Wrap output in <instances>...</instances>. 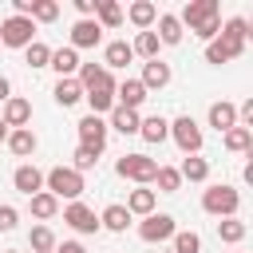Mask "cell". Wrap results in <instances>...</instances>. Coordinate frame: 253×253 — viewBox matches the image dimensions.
Instances as JSON below:
<instances>
[{
	"label": "cell",
	"instance_id": "6da1fadb",
	"mask_svg": "<svg viewBox=\"0 0 253 253\" xmlns=\"http://www.w3.org/2000/svg\"><path fill=\"white\" fill-rule=\"evenodd\" d=\"M245 40H249V24L241 16H233L210 43H206V63H229L245 51Z\"/></svg>",
	"mask_w": 253,
	"mask_h": 253
},
{
	"label": "cell",
	"instance_id": "3957f363",
	"mask_svg": "<svg viewBox=\"0 0 253 253\" xmlns=\"http://www.w3.org/2000/svg\"><path fill=\"white\" fill-rule=\"evenodd\" d=\"M237 206H241V194H237L233 186H210V190L202 194V210L213 213V217H233Z\"/></svg>",
	"mask_w": 253,
	"mask_h": 253
},
{
	"label": "cell",
	"instance_id": "2e32d148",
	"mask_svg": "<svg viewBox=\"0 0 253 253\" xmlns=\"http://www.w3.org/2000/svg\"><path fill=\"white\" fill-rule=\"evenodd\" d=\"M210 126H213V130H233V126H237V107L225 103V99L213 103V107H210Z\"/></svg>",
	"mask_w": 253,
	"mask_h": 253
},
{
	"label": "cell",
	"instance_id": "52a82bcc",
	"mask_svg": "<svg viewBox=\"0 0 253 253\" xmlns=\"http://www.w3.org/2000/svg\"><path fill=\"white\" fill-rule=\"evenodd\" d=\"M210 20H217V0H190L186 8H182V16H178V24L182 28H202V24H210Z\"/></svg>",
	"mask_w": 253,
	"mask_h": 253
},
{
	"label": "cell",
	"instance_id": "7402d4cb",
	"mask_svg": "<svg viewBox=\"0 0 253 253\" xmlns=\"http://www.w3.org/2000/svg\"><path fill=\"white\" fill-rule=\"evenodd\" d=\"M138 111H126V107H115L111 111V126L119 130V134H138Z\"/></svg>",
	"mask_w": 253,
	"mask_h": 253
},
{
	"label": "cell",
	"instance_id": "60d3db41",
	"mask_svg": "<svg viewBox=\"0 0 253 253\" xmlns=\"http://www.w3.org/2000/svg\"><path fill=\"white\" fill-rule=\"evenodd\" d=\"M55 253H87L79 241H63V245H55Z\"/></svg>",
	"mask_w": 253,
	"mask_h": 253
},
{
	"label": "cell",
	"instance_id": "83f0119b",
	"mask_svg": "<svg viewBox=\"0 0 253 253\" xmlns=\"http://www.w3.org/2000/svg\"><path fill=\"white\" fill-rule=\"evenodd\" d=\"M55 210H59V198H51L47 190H40V194H32V213H36L40 221H47V217H55Z\"/></svg>",
	"mask_w": 253,
	"mask_h": 253
},
{
	"label": "cell",
	"instance_id": "7a4b0ae2",
	"mask_svg": "<svg viewBox=\"0 0 253 253\" xmlns=\"http://www.w3.org/2000/svg\"><path fill=\"white\" fill-rule=\"evenodd\" d=\"M43 182H47V194H51V198H71V202H79V194H83V174L71 170V166L47 170Z\"/></svg>",
	"mask_w": 253,
	"mask_h": 253
},
{
	"label": "cell",
	"instance_id": "603a6c76",
	"mask_svg": "<svg viewBox=\"0 0 253 253\" xmlns=\"http://www.w3.org/2000/svg\"><path fill=\"white\" fill-rule=\"evenodd\" d=\"M138 134H142L146 142H162V138L170 134V123H166L162 115H150V119H142V123H138Z\"/></svg>",
	"mask_w": 253,
	"mask_h": 253
},
{
	"label": "cell",
	"instance_id": "5b68a950",
	"mask_svg": "<svg viewBox=\"0 0 253 253\" xmlns=\"http://www.w3.org/2000/svg\"><path fill=\"white\" fill-rule=\"evenodd\" d=\"M170 134H174V142H178L182 154H198V150H202V126H198L190 115H178V119L170 123Z\"/></svg>",
	"mask_w": 253,
	"mask_h": 253
},
{
	"label": "cell",
	"instance_id": "8fae6325",
	"mask_svg": "<svg viewBox=\"0 0 253 253\" xmlns=\"http://www.w3.org/2000/svg\"><path fill=\"white\" fill-rule=\"evenodd\" d=\"M146 103V87L138 83V79H123L119 87H115V107H126V111H138Z\"/></svg>",
	"mask_w": 253,
	"mask_h": 253
},
{
	"label": "cell",
	"instance_id": "9c48e42d",
	"mask_svg": "<svg viewBox=\"0 0 253 253\" xmlns=\"http://www.w3.org/2000/svg\"><path fill=\"white\" fill-rule=\"evenodd\" d=\"M174 233H178V225H174L170 213H146V221L138 225V237H142V241H166V237H174Z\"/></svg>",
	"mask_w": 253,
	"mask_h": 253
},
{
	"label": "cell",
	"instance_id": "44dd1931",
	"mask_svg": "<svg viewBox=\"0 0 253 253\" xmlns=\"http://www.w3.org/2000/svg\"><path fill=\"white\" fill-rule=\"evenodd\" d=\"M51 95H55V103H59V107H75V103L83 99V87H79V79H59Z\"/></svg>",
	"mask_w": 253,
	"mask_h": 253
},
{
	"label": "cell",
	"instance_id": "7bdbcfd3",
	"mask_svg": "<svg viewBox=\"0 0 253 253\" xmlns=\"http://www.w3.org/2000/svg\"><path fill=\"white\" fill-rule=\"evenodd\" d=\"M4 138H8V126H4V119H0V142H4Z\"/></svg>",
	"mask_w": 253,
	"mask_h": 253
},
{
	"label": "cell",
	"instance_id": "8992f818",
	"mask_svg": "<svg viewBox=\"0 0 253 253\" xmlns=\"http://www.w3.org/2000/svg\"><path fill=\"white\" fill-rule=\"evenodd\" d=\"M32 36H36V24L28 16H8L0 24V43H8V47H28Z\"/></svg>",
	"mask_w": 253,
	"mask_h": 253
},
{
	"label": "cell",
	"instance_id": "ffe728a7",
	"mask_svg": "<svg viewBox=\"0 0 253 253\" xmlns=\"http://www.w3.org/2000/svg\"><path fill=\"white\" fill-rule=\"evenodd\" d=\"M126 16H130V24H134V28H142V32H146V28H150V24L158 20V8H154L150 0H134Z\"/></svg>",
	"mask_w": 253,
	"mask_h": 253
},
{
	"label": "cell",
	"instance_id": "4fadbf2b",
	"mask_svg": "<svg viewBox=\"0 0 253 253\" xmlns=\"http://www.w3.org/2000/svg\"><path fill=\"white\" fill-rule=\"evenodd\" d=\"M146 91H162L166 83H170V63H162V59H146V67H142V79H138Z\"/></svg>",
	"mask_w": 253,
	"mask_h": 253
},
{
	"label": "cell",
	"instance_id": "30bf717a",
	"mask_svg": "<svg viewBox=\"0 0 253 253\" xmlns=\"http://www.w3.org/2000/svg\"><path fill=\"white\" fill-rule=\"evenodd\" d=\"M63 221H67L75 233H99V217H95V210H87L83 202H71V206L63 210Z\"/></svg>",
	"mask_w": 253,
	"mask_h": 253
},
{
	"label": "cell",
	"instance_id": "5bb4252c",
	"mask_svg": "<svg viewBox=\"0 0 253 253\" xmlns=\"http://www.w3.org/2000/svg\"><path fill=\"white\" fill-rule=\"evenodd\" d=\"M0 119H4V126H16V130H20V126H28V119H32V103L12 95V99L4 103V115H0Z\"/></svg>",
	"mask_w": 253,
	"mask_h": 253
},
{
	"label": "cell",
	"instance_id": "f1b7e54d",
	"mask_svg": "<svg viewBox=\"0 0 253 253\" xmlns=\"http://www.w3.org/2000/svg\"><path fill=\"white\" fill-rule=\"evenodd\" d=\"M99 225H107V229L123 233V229L130 225V213H126V206H107V210H103V217H99Z\"/></svg>",
	"mask_w": 253,
	"mask_h": 253
},
{
	"label": "cell",
	"instance_id": "277c9868",
	"mask_svg": "<svg viewBox=\"0 0 253 253\" xmlns=\"http://www.w3.org/2000/svg\"><path fill=\"white\" fill-rule=\"evenodd\" d=\"M115 170H119V178H130V182H154V174H158V162L154 158H146V154H123L119 162H115Z\"/></svg>",
	"mask_w": 253,
	"mask_h": 253
},
{
	"label": "cell",
	"instance_id": "74e56055",
	"mask_svg": "<svg viewBox=\"0 0 253 253\" xmlns=\"http://www.w3.org/2000/svg\"><path fill=\"white\" fill-rule=\"evenodd\" d=\"M95 162H99V154H95L91 146H75V166H71V170H79V174H83V170H91Z\"/></svg>",
	"mask_w": 253,
	"mask_h": 253
},
{
	"label": "cell",
	"instance_id": "484cf974",
	"mask_svg": "<svg viewBox=\"0 0 253 253\" xmlns=\"http://www.w3.org/2000/svg\"><path fill=\"white\" fill-rule=\"evenodd\" d=\"M107 67H126L130 59H134V51H130V43L126 40H115V43H107Z\"/></svg>",
	"mask_w": 253,
	"mask_h": 253
},
{
	"label": "cell",
	"instance_id": "1f68e13d",
	"mask_svg": "<svg viewBox=\"0 0 253 253\" xmlns=\"http://www.w3.org/2000/svg\"><path fill=\"white\" fill-rule=\"evenodd\" d=\"M217 237L229 241V245H237V241L245 237V221H237V217H221V221H217Z\"/></svg>",
	"mask_w": 253,
	"mask_h": 253
},
{
	"label": "cell",
	"instance_id": "d6986e66",
	"mask_svg": "<svg viewBox=\"0 0 253 253\" xmlns=\"http://www.w3.org/2000/svg\"><path fill=\"white\" fill-rule=\"evenodd\" d=\"M178 174H182V182H206V178H210V162L198 158V154H186Z\"/></svg>",
	"mask_w": 253,
	"mask_h": 253
},
{
	"label": "cell",
	"instance_id": "8d00e7d4",
	"mask_svg": "<svg viewBox=\"0 0 253 253\" xmlns=\"http://www.w3.org/2000/svg\"><path fill=\"white\" fill-rule=\"evenodd\" d=\"M174 253H202V237H198L194 229L174 233Z\"/></svg>",
	"mask_w": 253,
	"mask_h": 253
},
{
	"label": "cell",
	"instance_id": "b9f144b4",
	"mask_svg": "<svg viewBox=\"0 0 253 253\" xmlns=\"http://www.w3.org/2000/svg\"><path fill=\"white\" fill-rule=\"evenodd\" d=\"M8 99H12V83L0 75V103H8Z\"/></svg>",
	"mask_w": 253,
	"mask_h": 253
},
{
	"label": "cell",
	"instance_id": "ee69618b",
	"mask_svg": "<svg viewBox=\"0 0 253 253\" xmlns=\"http://www.w3.org/2000/svg\"><path fill=\"white\" fill-rule=\"evenodd\" d=\"M4 253H16V249H4Z\"/></svg>",
	"mask_w": 253,
	"mask_h": 253
},
{
	"label": "cell",
	"instance_id": "d6a6232c",
	"mask_svg": "<svg viewBox=\"0 0 253 253\" xmlns=\"http://www.w3.org/2000/svg\"><path fill=\"white\" fill-rule=\"evenodd\" d=\"M55 16H59V4H55V0H32V16H28L32 24H36V20H40V24H51Z\"/></svg>",
	"mask_w": 253,
	"mask_h": 253
},
{
	"label": "cell",
	"instance_id": "e0dca14e",
	"mask_svg": "<svg viewBox=\"0 0 253 253\" xmlns=\"http://www.w3.org/2000/svg\"><path fill=\"white\" fill-rule=\"evenodd\" d=\"M12 182H16V190H20V194H28V198L43 190V174H40L36 166H20V170L12 174Z\"/></svg>",
	"mask_w": 253,
	"mask_h": 253
},
{
	"label": "cell",
	"instance_id": "7c38bea8",
	"mask_svg": "<svg viewBox=\"0 0 253 253\" xmlns=\"http://www.w3.org/2000/svg\"><path fill=\"white\" fill-rule=\"evenodd\" d=\"M103 40V28L95 20H75L71 24V47H95Z\"/></svg>",
	"mask_w": 253,
	"mask_h": 253
},
{
	"label": "cell",
	"instance_id": "4dcf8cb0",
	"mask_svg": "<svg viewBox=\"0 0 253 253\" xmlns=\"http://www.w3.org/2000/svg\"><path fill=\"white\" fill-rule=\"evenodd\" d=\"M154 182H158V190H162V194H178V190H182V174H178L174 166H158Z\"/></svg>",
	"mask_w": 253,
	"mask_h": 253
},
{
	"label": "cell",
	"instance_id": "f546056e",
	"mask_svg": "<svg viewBox=\"0 0 253 253\" xmlns=\"http://www.w3.org/2000/svg\"><path fill=\"white\" fill-rule=\"evenodd\" d=\"M24 63H28V67H47V63H51V47L40 43V40H32V43L24 47Z\"/></svg>",
	"mask_w": 253,
	"mask_h": 253
},
{
	"label": "cell",
	"instance_id": "9a60e30c",
	"mask_svg": "<svg viewBox=\"0 0 253 253\" xmlns=\"http://www.w3.org/2000/svg\"><path fill=\"white\" fill-rule=\"evenodd\" d=\"M47 67H55L59 79H71V75L79 71V51H75V47H59V51H51V63H47Z\"/></svg>",
	"mask_w": 253,
	"mask_h": 253
},
{
	"label": "cell",
	"instance_id": "4316f807",
	"mask_svg": "<svg viewBox=\"0 0 253 253\" xmlns=\"http://www.w3.org/2000/svg\"><path fill=\"white\" fill-rule=\"evenodd\" d=\"M126 213H154V190H130L126 198Z\"/></svg>",
	"mask_w": 253,
	"mask_h": 253
},
{
	"label": "cell",
	"instance_id": "d4e9b609",
	"mask_svg": "<svg viewBox=\"0 0 253 253\" xmlns=\"http://www.w3.org/2000/svg\"><path fill=\"white\" fill-rule=\"evenodd\" d=\"M158 43H182V24L178 16H158Z\"/></svg>",
	"mask_w": 253,
	"mask_h": 253
},
{
	"label": "cell",
	"instance_id": "e575fe53",
	"mask_svg": "<svg viewBox=\"0 0 253 253\" xmlns=\"http://www.w3.org/2000/svg\"><path fill=\"white\" fill-rule=\"evenodd\" d=\"M28 241H32V249H36V253H55V233H51L47 225H36Z\"/></svg>",
	"mask_w": 253,
	"mask_h": 253
},
{
	"label": "cell",
	"instance_id": "d590c367",
	"mask_svg": "<svg viewBox=\"0 0 253 253\" xmlns=\"http://www.w3.org/2000/svg\"><path fill=\"white\" fill-rule=\"evenodd\" d=\"M249 142H253V130H249V126L225 130V150H249Z\"/></svg>",
	"mask_w": 253,
	"mask_h": 253
},
{
	"label": "cell",
	"instance_id": "ba28073f",
	"mask_svg": "<svg viewBox=\"0 0 253 253\" xmlns=\"http://www.w3.org/2000/svg\"><path fill=\"white\" fill-rule=\"evenodd\" d=\"M79 146H91L95 154H103V146H107V123L99 115L79 119Z\"/></svg>",
	"mask_w": 253,
	"mask_h": 253
},
{
	"label": "cell",
	"instance_id": "836d02e7",
	"mask_svg": "<svg viewBox=\"0 0 253 253\" xmlns=\"http://www.w3.org/2000/svg\"><path fill=\"white\" fill-rule=\"evenodd\" d=\"M130 51L142 55V59H158V36H154V32H138V40H134Z\"/></svg>",
	"mask_w": 253,
	"mask_h": 253
},
{
	"label": "cell",
	"instance_id": "ac0fdd59",
	"mask_svg": "<svg viewBox=\"0 0 253 253\" xmlns=\"http://www.w3.org/2000/svg\"><path fill=\"white\" fill-rule=\"evenodd\" d=\"M8 150H12L16 158H28V154H36V134H32L28 126L12 130V134H8Z\"/></svg>",
	"mask_w": 253,
	"mask_h": 253
},
{
	"label": "cell",
	"instance_id": "ab89813d",
	"mask_svg": "<svg viewBox=\"0 0 253 253\" xmlns=\"http://www.w3.org/2000/svg\"><path fill=\"white\" fill-rule=\"evenodd\" d=\"M16 217H20V213H16L12 206H0V233H8V229H16Z\"/></svg>",
	"mask_w": 253,
	"mask_h": 253
},
{
	"label": "cell",
	"instance_id": "f35d334b",
	"mask_svg": "<svg viewBox=\"0 0 253 253\" xmlns=\"http://www.w3.org/2000/svg\"><path fill=\"white\" fill-rule=\"evenodd\" d=\"M217 32H221V16H217V20H210V24H202V28H194V36H198V40H206V43H210Z\"/></svg>",
	"mask_w": 253,
	"mask_h": 253
},
{
	"label": "cell",
	"instance_id": "cb8c5ba5",
	"mask_svg": "<svg viewBox=\"0 0 253 253\" xmlns=\"http://www.w3.org/2000/svg\"><path fill=\"white\" fill-rule=\"evenodd\" d=\"M95 24H99V28H119V24H123V8H119L115 0H99V8H95Z\"/></svg>",
	"mask_w": 253,
	"mask_h": 253
}]
</instances>
